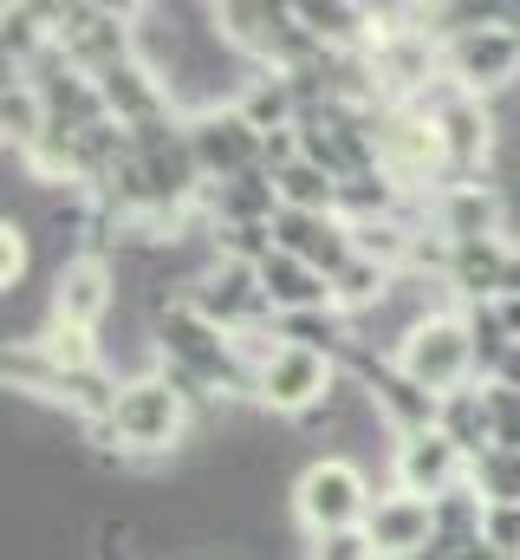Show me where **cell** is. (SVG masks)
Instances as JSON below:
<instances>
[{"mask_svg": "<svg viewBox=\"0 0 520 560\" xmlns=\"http://www.w3.org/2000/svg\"><path fill=\"white\" fill-rule=\"evenodd\" d=\"M105 443H118L125 456H176L196 430V405L189 392H176L163 372H143V378H125L105 423H92Z\"/></svg>", "mask_w": 520, "mask_h": 560, "instance_id": "cell-1", "label": "cell"}, {"mask_svg": "<svg viewBox=\"0 0 520 560\" xmlns=\"http://www.w3.org/2000/svg\"><path fill=\"white\" fill-rule=\"evenodd\" d=\"M371 509H378V495H371V482H365V469H358L352 456H319V463H306L299 482H293V515H299V528H306L312 541H319V535L365 528Z\"/></svg>", "mask_w": 520, "mask_h": 560, "instance_id": "cell-2", "label": "cell"}, {"mask_svg": "<svg viewBox=\"0 0 520 560\" xmlns=\"http://www.w3.org/2000/svg\"><path fill=\"white\" fill-rule=\"evenodd\" d=\"M332 392H339V365L326 352L273 339L255 359V405L273 411V418H312V411L332 405Z\"/></svg>", "mask_w": 520, "mask_h": 560, "instance_id": "cell-3", "label": "cell"}, {"mask_svg": "<svg viewBox=\"0 0 520 560\" xmlns=\"http://www.w3.org/2000/svg\"><path fill=\"white\" fill-rule=\"evenodd\" d=\"M416 392L429 398H456L469 392V372H475V339H469V319L462 313H429L390 359Z\"/></svg>", "mask_w": 520, "mask_h": 560, "instance_id": "cell-4", "label": "cell"}, {"mask_svg": "<svg viewBox=\"0 0 520 560\" xmlns=\"http://www.w3.org/2000/svg\"><path fill=\"white\" fill-rule=\"evenodd\" d=\"M515 20H520V7H508V20L475 26V33H462V39L442 46V66L456 79V92L482 98V92H501V85L520 79V26Z\"/></svg>", "mask_w": 520, "mask_h": 560, "instance_id": "cell-5", "label": "cell"}, {"mask_svg": "<svg viewBox=\"0 0 520 560\" xmlns=\"http://www.w3.org/2000/svg\"><path fill=\"white\" fill-rule=\"evenodd\" d=\"M189 125V150H196V163H202V183H235V176H248L260 170V138L255 125L235 112V105H215V112H189L182 118Z\"/></svg>", "mask_w": 520, "mask_h": 560, "instance_id": "cell-6", "label": "cell"}, {"mask_svg": "<svg viewBox=\"0 0 520 560\" xmlns=\"http://www.w3.org/2000/svg\"><path fill=\"white\" fill-rule=\"evenodd\" d=\"M469 469H475V463H469L442 430L397 436V450H390V476H397V489H403V495H423V502H442V495L469 489Z\"/></svg>", "mask_w": 520, "mask_h": 560, "instance_id": "cell-7", "label": "cell"}, {"mask_svg": "<svg viewBox=\"0 0 520 560\" xmlns=\"http://www.w3.org/2000/svg\"><path fill=\"white\" fill-rule=\"evenodd\" d=\"M118 306V268L98 261V255H72L59 268L52 287V326H72V332H98V319Z\"/></svg>", "mask_w": 520, "mask_h": 560, "instance_id": "cell-8", "label": "cell"}, {"mask_svg": "<svg viewBox=\"0 0 520 560\" xmlns=\"http://www.w3.org/2000/svg\"><path fill=\"white\" fill-rule=\"evenodd\" d=\"M273 242H280L286 255H299L306 268H319L326 280H339V275H345V261L358 255V242H352V222H345V215H293V209H280Z\"/></svg>", "mask_w": 520, "mask_h": 560, "instance_id": "cell-9", "label": "cell"}, {"mask_svg": "<svg viewBox=\"0 0 520 560\" xmlns=\"http://www.w3.org/2000/svg\"><path fill=\"white\" fill-rule=\"evenodd\" d=\"M365 535H371L378 560H416L429 541H436V502L403 495V489H397V495H378V509H371Z\"/></svg>", "mask_w": 520, "mask_h": 560, "instance_id": "cell-10", "label": "cell"}, {"mask_svg": "<svg viewBox=\"0 0 520 560\" xmlns=\"http://www.w3.org/2000/svg\"><path fill=\"white\" fill-rule=\"evenodd\" d=\"M260 293H267L273 319H286V313H312V306H332V280L319 275V268H306L299 255H286V248H273V255L260 261Z\"/></svg>", "mask_w": 520, "mask_h": 560, "instance_id": "cell-11", "label": "cell"}, {"mask_svg": "<svg viewBox=\"0 0 520 560\" xmlns=\"http://www.w3.org/2000/svg\"><path fill=\"white\" fill-rule=\"evenodd\" d=\"M0 125H7V143H20V150L46 143L52 112H46V98H39L33 79H7V92H0Z\"/></svg>", "mask_w": 520, "mask_h": 560, "instance_id": "cell-12", "label": "cell"}, {"mask_svg": "<svg viewBox=\"0 0 520 560\" xmlns=\"http://www.w3.org/2000/svg\"><path fill=\"white\" fill-rule=\"evenodd\" d=\"M273 332L286 339V346H306V352H345V339H352V319L339 313V306H312V313H286V319H273Z\"/></svg>", "mask_w": 520, "mask_h": 560, "instance_id": "cell-13", "label": "cell"}, {"mask_svg": "<svg viewBox=\"0 0 520 560\" xmlns=\"http://www.w3.org/2000/svg\"><path fill=\"white\" fill-rule=\"evenodd\" d=\"M462 319H469V339H475V372L495 378V372L508 365V352H515V332L501 326V306L488 300V306H469Z\"/></svg>", "mask_w": 520, "mask_h": 560, "instance_id": "cell-14", "label": "cell"}, {"mask_svg": "<svg viewBox=\"0 0 520 560\" xmlns=\"http://www.w3.org/2000/svg\"><path fill=\"white\" fill-rule=\"evenodd\" d=\"M312 560H378V548H371L365 528H345V535H319L312 541Z\"/></svg>", "mask_w": 520, "mask_h": 560, "instance_id": "cell-15", "label": "cell"}]
</instances>
